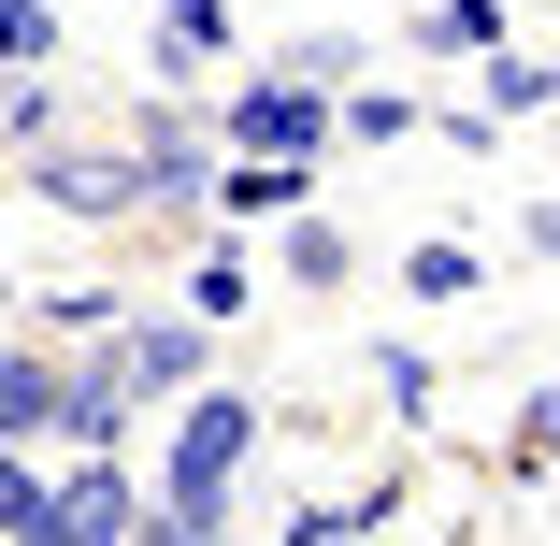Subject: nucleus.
<instances>
[{"label":"nucleus","instance_id":"obj_1","mask_svg":"<svg viewBox=\"0 0 560 546\" xmlns=\"http://www.w3.org/2000/svg\"><path fill=\"white\" fill-rule=\"evenodd\" d=\"M245 461H259V388H187L173 403V461H159V518H187L201 546H231V489H245Z\"/></svg>","mask_w":560,"mask_h":546},{"label":"nucleus","instance_id":"obj_2","mask_svg":"<svg viewBox=\"0 0 560 546\" xmlns=\"http://www.w3.org/2000/svg\"><path fill=\"white\" fill-rule=\"evenodd\" d=\"M215 144H245V159H330L346 116H330V86H302V72H245L231 101H215Z\"/></svg>","mask_w":560,"mask_h":546},{"label":"nucleus","instance_id":"obj_3","mask_svg":"<svg viewBox=\"0 0 560 546\" xmlns=\"http://www.w3.org/2000/svg\"><path fill=\"white\" fill-rule=\"evenodd\" d=\"M101 374L130 403H187L215 374V316H116V332H101Z\"/></svg>","mask_w":560,"mask_h":546},{"label":"nucleus","instance_id":"obj_4","mask_svg":"<svg viewBox=\"0 0 560 546\" xmlns=\"http://www.w3.org/2000/svg\"><path fill=\"white\" fill-rule=\"evenodd\" d=\"M15 187L58 201V216H144V159H101V144H58V130L15 159Z\"/></svg>","mask_w":560,"mask_h":546},{"label":"nucleus","instance_id":"obj_5","mask_svg":"<svg viewBox=\"0 0 560 546\" xmlns=\"http://www.w3.org/2000/svg\"><path fill=\"white\" fill-rule=\"evenodd\" d=\"M316 173H330V159H245V144H215L201 216H231V231H259V216H302V201H316Z\"/></svg>","mask_w":560,"mask_h":546},{"label":"nucleus","instance_id":"obj_6","mask_svg":"<svg viewBox=\"0 0 560 546\" xmlns=\"http://www.w3.org/2000/svg\"><path fill=\"white\" fill-rule=\"evenodd\" d=\"M144 216H201V187H215V130H187L173 101H144Z\"/></svg>","mask_w":560,"mask_h":546},{"label":"nucleus","instance_id":"obj_7","mask_svg":"<svg viewBox=\"0 0 560 546\" xmlns=\"http://www.w3.org/2000/svg\"><path fill=\"white\" fill-rule=\"evenodd\" d=\"M130 518H144V489H130V446H86V461L58 475V532H72V546H130Z\"/></svg>","mask_w":560,"mask_h":546},{"label":"nucleus","instance_id":"obj_8","mask_svg":"<svg viewBox=\"0 0 560 546\" xmlns=\"http://www.w3.org/2000/svg\"><path fill=\"white\" fill-rule=\"evenodd\" d=\"M130 417H144V403L101 374V360H58V446H72V461H86V446H130Z\"/></svg>","mask_w":560,"mask_h":546},{"label":"nucleus","instance_id":"obj_9","mask_svg":"<svg viewBox=\"0 0 560 546\" xmlns=\"http://www.w3.org/2000/svg\"><path fill=\"white\" fill-rule=\"evenodd\" d=\"M0 446H58V360L0 346Z\"/></svg>","mask_w":560,"mask_h":546},{"label":"nucleus","instance_id":"obj_10","mask_svg":"<svg viewBox=\"0 0 560 546\" xmlns=\"http://www.w3.org/2000/svg\"><path fill=\"white\" fill-rule=\"evenodd\" d=\"M215 58H245L231 0H173V15H159V72H215Z\"/></svg>","mask_w":560,"mask_h":546},{"label":"nucleus","instance_id":"obj_11","mask_svg":"<svg viewBox=\"0 0 560 546\" xmlns=\"http://www.w3.org/2000/svg\"><path fill=\"white\" fill-rule=\"evenodd\" d=\"M245 288H259V259H245V231L215 216V245L187 259V316H245Z\"/></svg>","mask_w":560,"mask_h":546},{"label":"nucleus","instance_id":"obj_12","mask_svg":"<svg viewBox=\"0 0 560 546\" xmlns=\"http://www.w3.org/2000/svg\"><path fill=\"white\" fill-rule=\"evenodd\" d=\"M475 101H489V116H546L560 72H546V58H517V44H489V58H475Z\"/></svg>","mask_w":560,"mask_h":546},{"label":"nucleus","instance_id":"obj_13","mask_svg":"<svg viewBox=\"0 0 560 546\" xmlns=\"http://www.w3.org/2000/svg\"><path fill=\"white\" fill-rule=\"evenodd\" d=\"M330 116H346V144H417V130H431L402 86H330Z\"/></svg>","mask_w":560,"mask_h":546},{"label":"nucleus","instance_id":"obj_14","mask_svg":"<svg viewBox=\"0 0 560 546\" xmlns=\"http://www.w3.org/2000/svg\"><path fill=\"white\" fill-rule=\"evenodd\" d=\"M346 274H360V245H346V231H330V216L302 201V216H288V288H346Z\"/></svg>","mask_w":560,"mask_h":546},{"label":"nucleus","instance_id":"obj_15","mask_svg":"<svg viewBox=\"0 0 560 546\" xmlns=\"http://www.w3.org/2000/svg\"><path fill=\"white\" fill-rule=\"evenodd\" d=\"M374 518H388V489H316V503L288 518V546H360Z\"/></svg>","mask_w":560,"mask_h":546},{"label":"nucleus","instance_id":"obj_16","mask_svg":"<svg viewBox=\"0 0 560 546\" xmlns=\"http://www.w3.org/2000/svg\"><path fill=\"white\" fill-rule=\"evenodd\" d=\"M417 44H431V58H489V44H503V0H431Z\"/></svg>","mask_w":560,"mask_h":546},{"label":"nucleus","instance_id":"obj_17","mask_svg":"<svg viewBox=\"0 0 560 546\" xmlns=\"http://www.w3.org/2000/svg\"><path fill=\"white\" fill-rule=\"evenodd\" d=\"M475 274H489V259H475L460 231H431V245L402 259V288H417V302H475Z\"/></svg>","mask_w":560,"mask_h":546},{"label":"nucleus","instance_id":"obj_18","mask_svg":"<svg viewBox=\"0 0 560 546\" xmlns=\"http://www.w3.org/2000/svg\"><path fill=\"white\" fill-rule=\"evenodd\" d=\"M58 58V0H0V72H44Z\"/></svg>","mask_w":560,"mask_h":546},{"label":"nucleus","instance_id":"obj_19","mask_svg":"<svg viewBox=\"0 0 560 546\" xmlns=\"http://www.w3.org/2000/svg\"><path fill=\"white\" fill-rule=\"evenodd\" d=\"M374 388H388V417H431V388H445V374H431L417 346H374Z\"/></svg>","mask_w":560,"mask_h":546},{"label":"nucleus","instance_id":"obj_20","mask_svg":"<svg viewBox=\"0 0 560 546\" xmlns=\"http://www.w3.org/2000/svg\"><path fill=\"white\" fill-rule=\"evenodd\" d=\"M273 72H302V86H346V72H360V44H346V30H302Z\"/></svg>","mask_w":560,"mask_h":546},{"label":"nucleus","instance_id":"obj_21","mask_svg":"<svg viewBox=\"0 0 560 546\" xmlns=\"http://www.w3.org/2000/svg\"><path fill=\"white\" fill-rule=\"evenodd\" d=\"M44 489H58V475H44L30 446H0V532H15V518H44Z\"/></svg>","mask_w":560,"mask_h":546},{"label":"nucleus","instance_id":"obj_22","mask_svg":"<svg viewBox=\"0 0 560 546\" xmlns=\"http://www.w3.org/2000/svg\"><path fill=\"white\" fill-rule=\"evenodd\" d=\"M517 461H532V475H560V388H532V417H517Z\"/></svg>","mask_w":560,"mask_h":546},{"label":"nucleus","instance_id":"obj_23","mask_svg":"<svg viewBox=\"0 0 560 546\" xmlns=\"http://www.w3.org/2000/svg\"><path fill=\"white\" fill-rule=\"evenodd\" d=\"M517 231H532V259H560V187H546V201L517 216Z\"/></svg>","mask_w":560,"mask_h":546},{"label":"nucleus","instance_id":"obj_24","mask_svg":"<svg viewBox=\"0 0 560 546\" xmlns=\"http://www.w3.org/2000/svg\"><path fill=\"white\" fill-rule=\"evenodd\" d=\"M130 546H201V532H187V518H159V503H144V518H130Z\"/></svg>","mask_w":560,"mask_h":546}]
</instances>
